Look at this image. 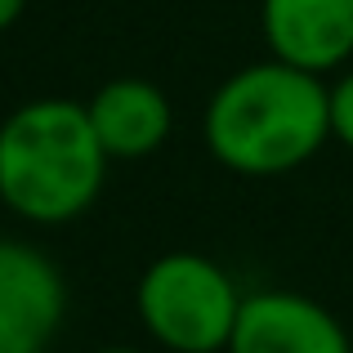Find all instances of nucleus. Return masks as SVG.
<instances>
[{
	"label": "nucleus",
	"mask_w": 353,
	"mask_h": 353,
	"mask_svg": "<svg viewBox=\"0 0 353 353\" xmlns=\"http://www.w3.org/2000/svg\"><path fill=\"white\" fill-rule=\"evenodd\" d=\"M68 318V277L36 241L0 237V353H45Z\"/></svg>",
	"instance_id": "nucleus-4"
},
{
	"label": "nucleus",
	"mask_w": 353,
	"mask_h": 353,
	"mask_svg": "<svg viewBox=\"0 0 353 353\" xmlns=\"http://www.w3.org/2000/svg\"><path fill=\"white\" fill-rule=\"evenodd\" d=\"M23 9H27V0H0V36L23 18Z\"/></svg>",
	"instance_id": "nucleus-9"
},
{
	"label": "nucleus",
	"mask_w": 353,
	"mask_h": 353,
	"mask_svg": "<svg viewBox=\"0 0 353 353\" xmlns=\"http://www.w3.org/2000/svg\"><path fill=\"white\" fill-rule=\"evenodd\" d=\"M112 157L85 103L27 99L0 121V206L36 228H63L99 201Z\"/></svg>",
	"instance_id": "nucleus-2"
},
{
	"label": "nucleus",
	"mask_w": 353,
	"mask_h": 353,
	"mask_svg": "<svg viewBox=\"0 0 353 353\" xmlns=\"http://www.w3.org/2000/svg\"><path fill=\"white\" fill-rule=\"evenodd\" d=\"M94 353H148V349H134V345H108V349H94Z\"/></svg>",
	"instance_id": "nucleus-10"
},
{
	"label": "nucleus",
	"mask_w": 353,
	"mask_h": 353,
	"mask_svg": "<svg viewBox=\"0 0 353 353\" xmlns=\"http://www.w3.org/2000/svg\"><path fill=\"white\" fill-rule=\"evenodd\" d=\"M327 90H331V139L353 152V68H345Z\"/></svg>",
	"instance_id": "nucleus-8"
},
{
	"label": "nucleus",
	"mask_w": 353,
	"mask_h": 353,
	"mask_svg": "<svg viewBox=\"0 0 353 353\" xmlns=\"http://www.w3.org/2000/svg\"><path fill=\"white\" fill-rule=\"evenodd\" d=\"M90 125H94L99 143L112 161H139L165 148L174 130V108L161 85L143 77H117L99 85L85 103Z\"/></svg>",
	"instance_id": "nucleus-7"
},
{
	"label": "nucleus",
	"mask_w": 353,
	"mask_h": 353,
	"mask_svg": "<svg viewBox=\"0 0 353 353\" xmlns=\"http://www.w3.org/2000/svg\"><path fill=\"white\" fill-rule=\"evenodd\" d=\"M259 27L273 59L313 77L353 63V0H259Z\"/></svg>",
	"instance_id": "nucleus-6"
},
{
	"label": "nucleus",
	"mask_w": 353,
	"mask_h": 353,
	"mask_svg": "<svg viewBox=\"0 0 353 353\" xmlns=\"http://www.w3.org/2000/svg\"><path fill=\"white\" fill-rule=\"evenodd\" d=\"M201 143L241 179H282L331 143V90L273 54L246 63L210 90Z\"/></svg>",
	"instance_id": "nucleus-1"
},
{
	"label": "nucleus",
	"mask_w": 353,
	"mask_h": 353,
	"mask_svg": "<svg viewBox=\"0 0 353 353\" xmlns=\"http://www.w3.org/2000/svg\"><path fill=\"white\" fill-rule=\"evenodd\" d=\"M241 300L233 273L201 250H165L134 286L139 322L165 353H228Z\"/></svg>",
	"instance_id": "nucleus-3"
},
{
	"label": "nucleus",
	"mask_w": 353,
	"mask_h": 353,
	"mask_svg": "<svg viewBox=\"0 0 353 353\" xmlns=\"http://www.w3.org/2000/svg\"><path fill=\"white\" fill-rule=\"evenodd\" d=\"M228 353H353V340L322 300L268 286L241 300Z\"/></svg>",
	"instance_id": "nucleus-5"
}]
</instances>
